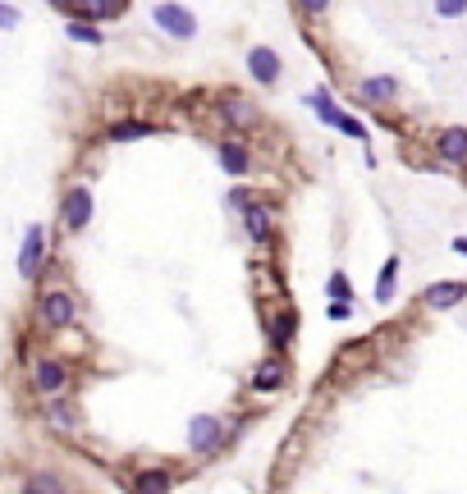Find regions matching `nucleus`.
I'll use <instances>...</instances> for the list:
<instances>
[{
    "mask_svg": "<svg viewBox=\"0 0 467 494\" xmlns=\"http://www.w3.org/2000/svg\"><path fill=\"white\" fill-rule=\"evenodd\" d=\"M307 105H312V115H316L321 124L339 128L344 137H353V143H367V124H362V120H353V115H344V110L335 105V96H330L325 88H316V92L307 96Z\"/></svg>",
    "mask_w": 467,
    "mask_h": 494,
    "instance_id": "nucleus-1",
    "label": "nucleus"
},
{
    "mask_svg": "<svg viewBox=\"0 0 467 494\" xmlns=\"http://www.w3.org/2000/svg\"><path fill=\"white\" fill-rule=\"evenodd\" d=\"M152 23L160 27L165 37H175V42L198 37V14H192L188 5H179V0H160V5L152 10Z\"/></svg>",
    "mask_w": 467,
    "mask_h": 494,
    "instance_id": "nucleus-2",
    "label": "nucleus"
},
{
    "mask_svg": "<svg viewBox=\"0 0 467 494\" xmlns=\"http://www.w3.org/2000/svg\"><path fill=\"white\" fill-rule=\"evenodd\" d=\"M37 320H42L46 329H69V325L78 320L74 293H69V289H46V293L37 297Z\"/></svg>",
    "mask_w": 467,
    "mask_h": 494,
    "instance_id": "nucleus-3",
    "label": "nucleus"
},
{
    "mask_svg": "<svg viewBox=\"0 0 467 494\" xmlns=\"http://www.w3.org/2000/svg\"><path fill=\"white\" fill-rule=\"evenodd\" d=\"M92 211H97L92 188H88V183H74V188L65 192V202H60V225H65L69 234H78V229H88Z\"/></svg>",
    "mask_w": 467,
    "mask_h": 494,
    "instance_id": "nucleus-4",
    "label": "nucleus"
},
{
    "mask_svg": "<svg viewBox=\"0 0 467 494\" xmlns=\"http://www.w3.org/2000/svg\"><path fill=\"white\" fill-rule=\"evenodd\" d=\"M42 266H46V229L27 225L23 229V247H19V274H23V280H37Z\"/></svg>",
    "mask_w": 467,
    "mask_h": 494,
    "instance_id": "nucleus-5",
    "label": "nucleus"
},
{
    "mask_svg": "<svg viewBox=\"0 0 467 494\" xmlns=\"http://www.w3.org/2000/svg\"><path fill=\"white\" fill-rule=\"evenodd\" d=\"M33 390H37L42 398L65 394V390H69V367L60 362V357H37V362H33Z\"/></svg>",
    "mask_w": 467,
    "mask_h": 494,
    "instance_id": "nucleus-6",
    "label": "nucleus"
},
{
    "mask_svg": "<svg viewBox=\"0 0 467 494\" xmlns=\"http://www.w3.org/2000/svg\"><path fill=\"white\" fill-rule=\"evenodd\" d=\"M220 439H225V421L211 417V412H198V417L188 421V449L192 453H215Z\"/></svg>",
    "mask_w": 467,
    "mask_h": 494,
    "instance_id": "nucleus-7",
    "label": "nucleus"
},
{
    "mask_svg": "<svg viewBox=\"0 0 467 494\" xmlns=\"http://www.w3.org/2000/svg\"><path fill=\"white\" fill-rule=\"evenodd\" d=\"M215 160H220V170H225L230 179H243L247 170H253V151H247V143H238V137L215 143Z\"/></svg>",
    "mask_w": 467,
    "mask_h": 494,
    "instance_id": "nucleus-8",
    "label": "nucleus"
},
{
    "mask_svg": "<svg viewBox=\"0 0 467 494\" xmlns=\"http://www.w3.org/2000/svg\"><path fill=\"white\" fill-rule=\"evenodd\" d=\"M280 50H270V46H253L247 50V73H253L261 88H275V82H280Z\"/></svg>",
    "mask_w": 467,
    "mask_h": 494,
    "instance_id": "nucleus-9",
    "label": "nucleus"
},
{
    "mask_svg": "<svg viewBox=\"0 0 467 494\" xmlns=\"http://www.w3.org/2000/svg\"><path fill=\"white\" fill-rule=\"evenodd\" d=\"M353 96L367 105H390V101H399V78H362L353 88Z\"/></svg>",
    "mask_w": 467,
    "mask_h": 494,
    "instance_id": "nucleus-10",
    "label": "nucleus"
},
{
    "mask_svg": "<svg viewBox=\"0 0 467 494\" xmlns=\"http://www.w3.org/2000/svg\"><path fill=\"white\" fill-rule=\"evenodd\" d=\"M463 297H467V284L463 280H445V284H431L422 302H426L431 312H449V307H458Z\"/></svg>",
    "mask_w": 467,
    "mask_h": 494,
    "instance_id": "nucleus-11",
    "label": "nucleus"
},
{
    "mask_svg": "<svg viewBox=\"0 0 467 494\" xmlns=\"http://www.w3.org/2000/svg\"><path fill=\"white\" fill-rule=\"evenodd\" d=\"M435 156L449 165H467V128H445L435 133Z\"/></svg>",
    "mask_w": 467,
    "mask_h": 494,
    "instance_id": "nucleus-12",
    "label": "nucleus"
},
{
    "mask_svg": "<svg viewBox=\"0 0 467 494\" xmlns=\"http://www.w3.org/2000/svg\"><path fill=\"white\" fill-rule=\"evenodd\" d=\"M284 380H289V362H280V357H266V362L253 371V390L257 394H270V390H280Z\"/></svg>",
    "mask_w": 467,
    "mask_h": 494,
    "instance_id": "nucleus-13",
    "label": "nucleus"
},
{
    "mask_svg": "<svg viewBox=\"0 0 467 494\" xmlns=\"http://www.w3.org/2000/svg\"><path fill=\"white\" fill-rule=\"evenodd\" d=\"M215 110H220V120H225L230 128H253L257 124V105H247L243 96H225Z\"/></svg>",
    "mask_w": 467,
    "mask_h": 494,
    "instance_id": "nucleus-14",
    "label": "nucleus"
},
{
    "mask_svg": "<svg viewBox=\"0 0 467 494\" xmlns=\"http://www.w3.org/2000/svg\"><path fill=\"white\" fill-rule=\"evenodd\" d=\"M128 10V0H74V14L82 19H97V23H110Z\"/></svg>",
    "mask_w": 467,
    "mask_h": 494,
    "instance_id": "nucleus-15",
    "label": "nucleus"
},
{
    "mask_svg": "<svg viewBox=\"0 0 467 494\" xmlns=\"http://www.w3.org/2000/svg\"><path fill=\"white\" fill-rule=\"evenodd\" d=\"M65 37L78 42V46H101V42H105V33L97 27V19H82V14H74V19L65 23Z\"/></svg>",
    "mask_w": 467,
    "mask_h": 494,
    "instance_id": "nucleus-16",
    "label": "nucleus"
},
{
    "mask_svg": "<svg viewBox=\"0 0 467 494\" xmlns=\"http://www.w3.org/2000/svg\"><path fill=\"white\" fill-rule=\"evenodd\" d=\"M243 229H247V238H253V243H270V211L257 206V202H247L243 206Z\"/></svg>",
    "mask_w": 467,
    "mask_h": 494,
    "instance_id": "nucleus-17",
    "label": "nucleus"
},
{
    "mask_svg": "<svg viewBox=\"0 0 467 494\" xmlns=\"http://www.w3.org/2000/svg\"><path fill=\"white\" fill-rule=\"evenodd\" d=\"M46 421H51L55 430L74 435V430H78V412H74V407H69L60 394H51V398H46Z\"/></svg>",
    "mask_w": 467,
    "mask_h": 494,
    "instance_id": "nucleus-18",
    "label": "nucleus"
},
{
    "mask_svg": "<svg viewBox=\"0 0 467 494\" xmlns=\"http://www.w3.org/2000/svg\"><path fill=\"white\" fill-rule=\"evenodd\" d=\"M152 133H156V124H147V120H124V124L105 128V143H137V137H152Z\"/></svg>",
    "mask_w": 467,
    "mask_h": 494,
    "instance_id": "nucleus-19",
    "label": "nucleus"
},
{
    "mask_svg": "<svg viewBox=\"0 0 467 494\" xmlns=\"http://www.w3.org/2000/svg\"><path fill=\"white\" fill-rule=\"evenodd\" d=\"M266 335H270V348H289L293 335H298V316H293V312H275Z\"/></svg>",
    "mask_w": 467,
    "mask_h": 494,
    "instance_id": "nucleus-20",
    "label": "nucleus"
},
{
    "mask_svg": "<svg viewBox=\"0 0 467 494\" xmlns=\"http://www.w3.org/2000/svg\"><path fill=\"white\" fill-rule=\"evenodd\" d=\"M399 270H403V261L399 257H390L380 266V280H376V302H394V284H399Z\"/></svg>",
    "mask_w": 467,
    "mask_h": 494,
    "instance_id": "nucleus-21",
    "label": "nucleus"
},
{
    "mask_svg": "<svg viewBox=\"0 0 467 494\" xmlns=\"http://www.w3.org/2000/svg\"><path fill=\"white\" fill-rule=\"evenodd\" d=\"M325 293H330V297H344V302H348V297H353V284H348V274H344V270H330V280H325Z\"/></svg>",
    "mask_w": 467,
    "mask_h": 494,
    "instance_id": "nucleus-22",
    "label": "nucleus"
},
{
    "mask_svg": "<svg viewBox=\"0 0 467 494\" xmlns=\"http://www.w3.org/2000/svg\"><path fill=\"white\" fill-rule=\"evenodd\" d=\"M435 14L440 19H463L467 14V0H435Z\"/></svg>",
    "mask_w": 467,
    "mask_h": 494,
    "instance_id": "nucleus-23",
    "label": "nucleus"
},
{
    "mask_svg": "<svg viewBox=\"0 0 467 494\" xmlns=\"http://www.w3.org/2000/svg\"><path fill=\"white\" fill-rule=\"evenodd\" d=\"M27 490H37V494H60L65 485H60V476H46V472H42V476L27 481Z\"/></svg>",
    "mask_w": 467,
    "mask_h": 494,
    "instance_id": "nucleus-24",
    "label": "nucleus"
},
{
    "mask_svg": "<svg viewBox=\"0 0 467 494\" xmlns=\"http://www.w3.org/2000/svg\"><path fill=\"white\" fill-rule=\"evenodd\" d=\"M19 23H23V14H19L14 5H5V0H0V33H14Z\"/></svg>",
    "mask_w": 467,
    "mask_h": 494,
    "instance_id": "nucleus-25",
    "label": "nucleus"
},
{
    "mask_svg": "<svg viewBox=\"0 0 467 494\" xmlns=\"http://www.w3.org/2000/svg\"><path fill=\"white\" fill-rule=\"evenodd\" d=\"M137 490H170V476H165V472H147V476H137Z\"/></svg>",
    "mask_w": 467,
    "mask_h": 494,
    "instance_id": "nucleus-26",
    "label": "nucleus"
},
{
    "mask_svg": "<svg viewBox=\"0 0 467 494\" xmlns=\"http://www.w3.org/2000/svg\"><path fill=\"white\" fill-rule=\"evenodd\" d=\"M298 10H302V14H312V19H321V14L330 10V0H298Z\"/></svg>",
    "mask_w": 467,
    "mask_h": 494,
    "instance_id": "nucleus-27",
    "label": "nucleus"
},
{
    "mask_svg": "<svg viewBox=\"0 0 467 494\" xmlns=\"http://www.w3.org/2000/svg\"><path fill=\"white\" fill-rule=\"evenodd\" d=\"M325 316H330V320H348V302H344V297H335V302L325 307Z\"/></svg>",
    "mask_w": 467,
    "mask_h": 494,
    "instance_id": "nucleus-28",
    "label": "nucleus"
},
{
    "mask_svg": "<svg viewBox=\"0 0 467 494\" xmlns=\"http://www.w3.org/2000/svg\"><path fill=\"white\" fill-rule=\"evenodd\" d=\"M46 5H55V10H74V0H46Z\"/></svg>",
    "mask_w": 467,
    "mask_h": 494,
    "instance_id": "nucleus-29",
    "label": "nucleus"
},
{
    "mask_svg": "<svg viewBox=\"0 0 467 494\" xmlns=\"http://www.w3.org/2000/svg\"><path fill=\"white\" fill-rule=\"evenodd\" d=\"M454 252H458V257H467V238H454Z\"/></svg>",
    "mask_w": 467,
    "mask_h": 494,
    "instance_id": "nucleus-30",
    "label": "nucleus"
}]
</instances>
